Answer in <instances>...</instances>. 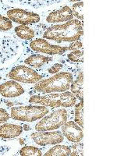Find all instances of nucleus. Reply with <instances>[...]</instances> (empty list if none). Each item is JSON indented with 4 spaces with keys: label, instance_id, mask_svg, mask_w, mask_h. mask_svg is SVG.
I'll return each instance as SVG.
<instances>
[{
    "label": "nucleus",
    "instance_id": "f257e3e1",
    "mask_svg": "<svg viewBox=\"0 0 117 156\" xmlns=\"http://www.w3.org/2000/svg\"><path fill=\"white\" fill-rule=\"evenodd\" d=\"M83 34V23L79 20L73 19L65 23L48 27L43 34V37L57 43L73 42L78 41Z\"/></svg>",
    "mask_w": 117,
    "mask_h": 156
},
{
    "label": "nucleus",
    "instance_id": "f03ea898",
    "mask_svg": "<svg viewBox=\"0 0 117 156\" xmlns=\"http://www.w3.org/2000/svg\"><path fill=\"white\" fill-rule=\"evenodd\" d=\"M73 81V76L70 72H59L47 79L41 80L34 87L36 92L49 94L52 92H65L69 90Z\"/></svg>",
    "mask_w": 117,
    "mask_h": 156
},
{
    "label": "nucleus",
    "instance_id": "7ed1b4c3",
    "mask_svg": "<svg viewBox=\"0 0 117 156\" xmlns=\"http://www.w3.org/2000/svg\"><path fill=\"white\" fill-rule=\"evenodd\" d=\"M76 101V98L73 93L69 91L54 93V94L49 93L44 95H33L29 99L30 103L39 104L51 108H55V107L69 108L75 105Z\"/></svg>",
    "mask_w": 117,
    "mask_h": 156
},
{
    "label": "nucleus",
    "instance_id": "20e7f679",
    "mask_svg": "<svg viewBox=\"0 0 117 156\" xmlns=\"http://www.w3.org/2000/svg\"><path fill=\"white\" fill-rule=\"evenodd\" d=\"M49 112V109L44 105H24L12 107L10 115L12 119L21 122H32L41 119Z\"/></svg>",
    "mask_w": 117,
    "mask_h": 156
},
{
    "label": "nucleus",
    "instance_id": "39448f33",
    "mask_svg": "<svg viewBox=\"0 0 117 156\" xmlns=\"http://www.w3.org/2000/svg\"><path fill=\"white\" fill-rule=\"evenodd\" d=\"M20 44L16 37L0 34V66L12 62L19 54Z\"/></svg>",
    "mask_w": 117,
    "mask_h": 156
},
{
    "label": "nucleus",
    "instance_id": "423d86ee",
    "mask_svg": "<svg viewBox=\"0 0 117 156\" xmlns=\"http://www.w3.org/2000/svg\"><path fill=\"white\" fill-rule=\"evenodd\" d=\"M68 119V112L65 108L55 110L48 115L42 117L34 126L36 131H49L60 128Z\"/></svg>",
    "mask_w": 117,
    "mask_h": 156
},
{
    "label": "nucleus",
    "instance_id": "0eeeda50",
    "mask_svg": "<svg viewBox=\"0 0 117 156\" xmlns=\"http://www.w3.org/2000/svg\"><path fill=\"white\" fill-rule=\"evenodd\" d=\"M8 76L12 80L28 84L37 83L43 78L37 72L25 65H19L12 68Z\"/></svg>",
    "mask_w": 117,
    "mask_h": 156
},
{
    "label": "nucleus",
    "instance_id": "6e6552de",
    "mask_svg": "<svg viewBox=\"0 0 117 156\" xmlns=\"http://www.w3.org/2000/svg\"><path fill=\"white\" fill-rule=\"evenodd\" d=\"M30 137L35 144L39 146L55 145L64 141V136L62 132L55 130L49 131H36L30 134Z\"/></svg>",
    "mask_w": 117,
    "mask_h": 156
},
{
    "label": "nucleus",
    "instance_id": "1a4fd4ad",
    "mask_svg": "<svg viewBox=\"0 0 117 156\" xmlns=\"http://www.w3.org/2000/svg\"><path fill=\"white\" fill-rule=\"evenodd\" d=\"M6 15L12 22L26 26L38 23L41 20L37 13L19 8L9 9L6 12Z\"/></svg>",
    "mask_w": 117,
    "mask_h": 156
},
{
    "label": "nucleus",
    "instance_id": "9d476101",
    "mask_svg": "<svg viewBox=\"0 0 117 156\" xmlns=\"http://www.w3.org/2000/svg\"><path fill=\"white\" fill-rule=\"evenodd\" d=\"M30 47L32 50L37 52L48 55H63L66 51H68V46L51 44L44 38H36L31 41Z\"/></svg>",
    "mask_w": 117,
    "mask_h": 156
},
{
    "label": "nucleus",
    "instance_id": "9b49d317",
    "mask_svg": "<svg viewBox=\"0 0 117 156\" xmlns=\"http://www.w3.org/2000/svg\"><path fill=\"white\" fill-rule=\"evenodd\" d=\"M61 127L62 133L69 141L76 143L83 140V129L80 126H78L74 121H66Z\"/></svg>",
    "mask_w": 117,
    "mask_h": 156
},
{
    "label": "nucleus",
    "instance_id": "f8f14e48",
    "mask_svg": "<svg viewBox=\"0 0 117 156\" xmlns=\"http://www.w3.org/2000/svg\"><path fill=\"white\" fill-rule=\"evenodd\" d=\"M24 92V88L15 80H8L0 84V94L4 98H12L19 97Z\"/></svg>",
    "mask_w": 117,
    "mask_h": 156
},
{
    "label": "nucleus",
    "instance_id": "ddd939ff",
    "mask_svg": "<svg viewBox=\"0 0 117 156\" xmlns=\"http://www.w3.org/2000/svg\"><path fill=\"white\" fill-rule=\"evenodd\" d=\"M73 19L72 10L68 5H64L58 10L51 12L46 17L47 23H61L68 22Z\"/></svg>",
    "mask_w": 117,
    "mask_h": 156
},
{
    "label": "nucleus",
    "instance_id": "4468645a",
    "mask_svg": "<svg viewBox=\"0 0 117 156\" xmlns=\"http://www.w3.org/2000/svg\"><path fill=\"white\" fill-rule=\"evenodd\" d=\"M23 126L14 123H4L0 126V138L11 139L17 137L23 132Z\"/></svg>",
    "mask_w": 117,
    "mask_h": 156
},
{
    "label": "nucleus",
    "instance_id": "2eb2a0df",
    "mask_svg": "<svg viewBox=\"0 0 117 156\" xmlns=\"http://www.w3.org/2000/svg\"><path fill=\"white\" fill-rule=\"evenodd\" d=\"M52 59L53 58L51 57L45 56L41 54H33L27 57V58H25L24 63L30 66V68L38 69V68L42 67L48 62L52 61Z\"/></svg>",
    "mask_w": 117,
    "mask_h": 156
},
{
    "label": "nucleus",
    "instance_id": "dca6fc26",
    "mask_svg": "<svg viewBox=\"0 0 117 156\" xmlns=\"http://www.w3.org/2000/svg\"><path fill=\"white\" fill-rule=\"evenodd\" d=\"M83 72H80L76 80L72 82L70 85L71 93H73L76 98L83 101Z\"/></svg>",
    "mask_w": 117,
    "mask_h": 156
},
{
    "label": "nucleus",
    "instance_id": "f3484780",
    "mask_svg": "<svg viewBox=\"0 0 117 156\" xmlns=\"http://www.w3.org/2000/svg\"><path fill=\"white\" fill-rule=\"evenodd\" d=\"M14 31L20 38L23 39V40H27V41L32 40L35 36L34 30L26 25H19L15 27Z\"/></svg>",
    "mask_w": 117,
    "mask_h": 156
},
{
    "label": "nucleus",
    "instance_id": "a211bd4d",
    "mask_svg": "<svg viewBox=\"0 0 117 156\" xmlns=\"http://www.w3.org/2000/svg\"><path fill=\"white\" fill-rule=\"evenodd\" d=\"M71 148L70 147L66 145H61V144H55L54 147L50 148L46 153H44L45 156H68L70 155Z\"/></svg>",
    "mask_w": 117,
    "mask_h": 156
},
{
    "label": "nucleus",
    "instance_id": "6ab92c4d",
    "mask_svg": "<svg viewBox=\"0 0 117 156\" xmlns=\"http://www.w3.org/2000/svg\"><path fill=\"white\" fill-rule=\"evenodd\" d=\"M74 122L80 127H83V101L75 105L74 108Z\"/></svg>",
    "mask_w": 117,
    "mask_h": 156
},
{
    "label": "nucleus",
    "instance_id": "aec40b11",
    "mask_svg": "<svg viewBox=\"0 0 117 156\" xmlns=\"http://www.w3.org/2000/svg\"><path fill=\"white\" fill-rule=\"evenodd\" d=\"M19 154L22 156H41L42 152L38 147L34 146L27 145L22 147L19 151Z\"/></svg>",
    "mask_w": 117,
    "mask_h": 156
},
{
    "label": "nucleus",
    "instance_id": "412c9836",
    "mask_svg": "<svg viewBox=\"0 0 117 156\" xmlns=\"http://www.w3.org/2000/svg\"><path fill=\"white\" fill-rule=\"evenodd\" d=\"M72 12H73V16H76L79 20H83V2H78L76 3L73 4L72 6Z\"/></svg>",
    "mask_w": 117,
    "mask_h": 156
},
{
    "label": "nucleus",
    "instance_id": "4be33fe9",
    "mask_svg": "<svg viewBox=\"0 0 117 156\" xmlns=\"http://www.w3.org/2000/svg\"><path fill=\"white\" fill-rule=\"evenodd\" d=\"M68 58L73 62H83V48L79 50L71 51L67 55Z\"/></svg>",
    "mask_w": 117,
    "mask_h": 156
},
{
    "label": "nucleus",
    "instance_id": "5701e85b",
    "mask_svg": "<svg viewBox=\"0 0 117 156\" xmlns=\"http://www.w3.org/2000/svg\"><path fill=\"white\" fill-rule=\"evenodd\" d=\"M12 28V22L6 16L0 15V30H9Z\"/></svg>",
    "mask_w": 117,
    "mask_h": 156
},
{
    "label": "nucleus",
    "instance_id": "b1692460",
    "mask_svg": "<svg viewBox=\"0 0 117 156\" xmlns=\"http://www.w3.org/2000/svg\"><path fill=\"white\" fill-rule=\"evenodd\" d=\"M70 155H83V143L76 142L73 145H71Z\"/></svg>",
    "mask_w": 117,
    "mask_h": 156
},
{
    "label": "nucleus",
    "instance_id": "393cba45",
    "mask_svg": "<svg viewBox=\"0 0 117 156\" xmlns=\"http://www.w3.org/2000/svg\"><path fill=\"white\" fill-rule=\"evenodd\" d=\"M9 118H10V115L8 113L7 111L4 108H0V124L7 122Z\"/></svg>",
    "mask_w": 117,
    "mask_h": 156
},
{
    "label": "nucleus",
    "instance_id": "a878e982",
    "mask_svg": "<svg viewBox=\"0 0 117 156\" xmlns=\"http://www.w3.org/2000/svg\"><path fill=\"white\" fill-rule=\"evenodd\" d=\"M63 68V65L61 63H55L53 64L51 67L48 69V73L51 74H55L57 73H59V71Z\"/></svg>",
    "mask_w": 117,
    "mask_h": 156
},
{
    "label": "nucleus",
    "instance_id": "bb28decb",
    "mask_svg": "<svg viewBox=\"0 0 117 156\" xmlns=\"http://www.w3.org/2000/svg\"><path fill=\"white\" fill-rule=\"evenodd\" d=\"M82 48H83V43L80 41H73L68 46V50L71 51H75V50L82 49Z\"/></svg>",
    "mask_w": 117,
    "mask_h": 156
},
{
    "label": "nucleus",
    "instance_id": "cd10ccee",
    "mask_svg": "<svg viewBox=\"0 0 117 156\" xmlns=\"http://www.w3.org/2000/svg\"><path fill=\"white\" fill-rule=\"evenodd\" d=\"M9 150V147L8 146H0V154H4Z\"/></svg>",
    "mask_w": 117,
    "mask_h": 156
},
{
    "label": "nucleus",
    "instance_id": "c85d7f7f",
    "mask_svg": "<svg viewBox=\"0 0 117 156\" xmlns=\"http://www.w3.org/2000/svg\"><path fill=\"white\" fill-rule=\"evenodd\" d=\"M23 129H24L25 130H30V126H29V125L25 124L24 126H23Z\"/></svg>",
    "mask_w": 117,
    "mask_h": 156
},
{
    "label": "nucleus",
    "instance_id": "c756f323",
    "mask_svg": "<svg viewBox=\"0 0 117 156\" xmlns=\"http://www.w3.org/2000/svg\"><path fill=\"white\" fill-rule=\"evenodd\" d=\"M2 80V77H1V76H0V80Z\"/></svg>",
    "mask_w": 117,
    "mask_h": 156
},
{
    "label": "nucleus",
    "instance_id": "7c9ffc66",
    "mask_svg": "<svg viewBox=\"0 0 117 156\" xmlns=\"http://www.w3.org/2000/svg\"><path fill=\"white\" fill-rule=\"evenodd\" d=\"M1 101H1V99H0V104H1Z\"/></svg>",
    "mask_w": 117,
    "mask_h": 156
}]
</instances>
